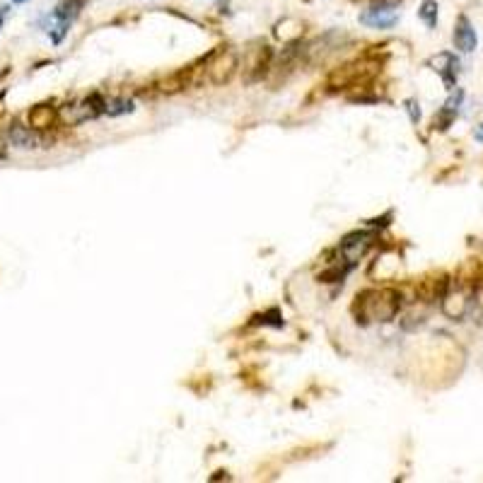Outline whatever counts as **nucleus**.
Here are the masks:
<instances>
[{
    "instance_id": "nucleus-3",
    "label": "nucleus",
    "mask_w": 483,
    "mask_h": 483,
    "mask_svg": "<svg viewBox=\"0 0 483 483\" xmlns=\"http://www.w3.org/2000/svg\"><path fill=\"white\" fill-rule=\"evenodd\" d=\"M372 239H375L372 232H353V235H348L343 242H341V254H343L345 261L353 266V264L358 261L367 249H370Z\"/></svg>"
},
{
    "instance_id": "nucleus-11",
    "label": "nucleus",
    "mask_w": 483,
    "mask_h": 483,
    "mask_svg": "<svg viewBox=\"0 0 483 483\" xmlns=\"http://www.w3.org/2000/svg\"><path fill=\"white\" fill-rule=\"evenodd\" d=\"M6 17H8V8H0V30L6 25Z\"/></svg>"
},
{
    "instance_id": "nucleus-2",
    "label": "nucleus",
    "mask_w": 483,
    "mask_h": 483,
    "mask_svg": "<svg viewBox=\"0 0 483 483\" xmlns=\"http://www.w3.org/2000/svg\"><path fill=\"white\" fill-rule=\"evenodd\" d=\"M208 80L213 85H225L230 83V78L237 73V56L232 51H220V54L213 56V61L206 65Z\"/></svg>"
},
{
    "instance_id": "nucleus-8",
    "label": "nucleus",
    "mask_w": 483,
    "mask_h": 483,
    "mask_svg": "<svg viewBox=\"0 0 483 483\" xmlns=\"http://www.w3.org/2000/svg\"><path fill=\"white\" fill-rule=\"evenodd\" d=\"M104 111L109 116H121V114L133 111V102L131 99H111V102H104Z\"/></svg>"
},
{
    "instance_id": "nucleus-12",
    "label": "nucleus",
    "mask_w": 483,
    "mask_h": 483,
    "mask_svg": "<svg viewBox=\"0 0 483 483\" xmlns=\"http://www.w3.org/2000/svg\"><path fill=\"white\" fill-rule=\"evenodd\" d=\"M473 136H476V140H478V143H483V124L478 126V129H476V133H473Z\"/></svg>"
},
{
    "instance_id": "nucleus-7",
    "label": "nucleus",
    "mask_w": 483,
    "mask_h": 483,
    "mask_svg": "<svg viewBox=\"0 0 483 483\" xmlns=\"http://www.w3.org/2000/svg\"><path fill=\"white\" fill-rule=\"evenodd\" d=\"M54 121H56V111L49 104H39V107H34L30 111V126L34 131L49 129V126H54Z\"/></svg>"
},
{
    "instance_id": "nucleus-14",
    "label": "nucleus",
    "mask_w": 483,
    "mask_h": 483,
    "mask_svg": "<svg viewBox=\"0 0 483 483\" xmlns=\"http://www.w3.org/2000/svg\"><path fill=\"white\" fill-rule=\"evenodd\" d=\"M12 3H27V0H12Z\"/></svg>"
},
{
    "instance_id": "nucleus-9",
    "label": "nucleus",
    "mask_w": 483,
    "mask_h": 483,
    "mask_svg": "<svg viewBox=\"0 0 483 483\" xmlns=\"http://www.w3.org/2000/svg\"><path fill=\"white\" fill-rule=\"evenodd\" d=\"M418 17L428 27H435V25H438V3H435V0H425L423 6H420V10H418Z\"/></svg>"
},
{
    "instance_id": "nucleus-1",
    "label": "nucleus",
    "mask_w": 483,
    "mask_h": 483,
    "mask_svg": "<svg viewBox=\"0 0 483 483\" xmlns=\"http://www.w3.org/2000/svg\"><path fill=\"white\" fill-rule=\"evenodd\" d=\"M399 292L394 290H377L363 295V316L365 319L389 321L399 312Z\"/></svg>"
},
{
    "instance_id": "nucleus-4",
    "label": "nucleus",
    "mask_w": 483,
    "mask_h": 483,
    "mask_svg": "<svg viewBox=\"0 0 483 483\" xmlns=\"http://www.w3.org/2000/svg\"><path fill=\"white\" fill-rule=\"evenodd\" d=\"M399 15L394 12V8H385V6H372L367 12L360 15V22L367 27H375V30H391L396 25Z\"/></svg>"
},
{
    "instance_id": "nucleus-15",
    "label": "nucleus",
    "mask_w": 483,
    "mask_h": 483,
    "mask_svg": "<svg viewBox=\"0 0 483 483\" xmlns=\"http://www.w3.org/2000/svg\"><path fill=\"white\" fill-rule=\"evenodd\" d=\"M83 3H85V0H83Z\"/></svg>"
},
{
    "instance_id": "nucleus-6",
    "label": "nucleus",
    "mask_w": 483,
    "mask_h": 483,
    "mask_svg": "<svg viewBox=\"0 0 483 483\" xmlns=\"http://www.w3.org/2000/svg\"><path fill=\"white\" fill-rule=\"evenodd\" d=\"M478 44L476 39V32H473L471 22H469V17H459L457 20V27H454V46H457L459 51H473Z\"/></svg>"
},
{
    "instance_id": "nucleus-13",
    "label": "nucleus",
    "mask_w": 483,
    "mask_h": 483,
    "mask_svg": "<svg viewBox=\"0 0 483 483\" xmlns=\"http://www.w3.org/2000/svg\"><path fill=\"white\" fill-rule=\"evenodd\" d=\"M3 155H6V140L0 138V158H3Z\"/></svg>"
},
{
    "instance_id": "nucleus-10",
    "label": "nucleus",
    "mask_w": 483,
    "mask_h": 483,
    "mask_svg": "<svg viewBox=\"0 0 483 483\" xmlns=\"http://www.w3.org/2000/svg\"><path fill=\"white\" fill-rule=\"evenodd\" d=\"M406 109H409V114H411V121H418V118H420V109H418V104H416L414 99H409V102H406Z\"/></svg>"
},
{
    "instance_id": "nucleus-5",
    "label": "nucleus",
    "mask_w": 483,
    "mask_h": 483,
    "mask_svg": "<svg viewBox=\"0 0 483 483\" xmlns=\"http://www.w3.org/2000/svg\"><path fill=\"white\" fill-rule=\"evenodd\" d=\"M8 138H10V143L15 148L22 150H34L41 145V136L32 126H22V124H12L10 131H8Z\"/></svg>"
}]
</instances>
